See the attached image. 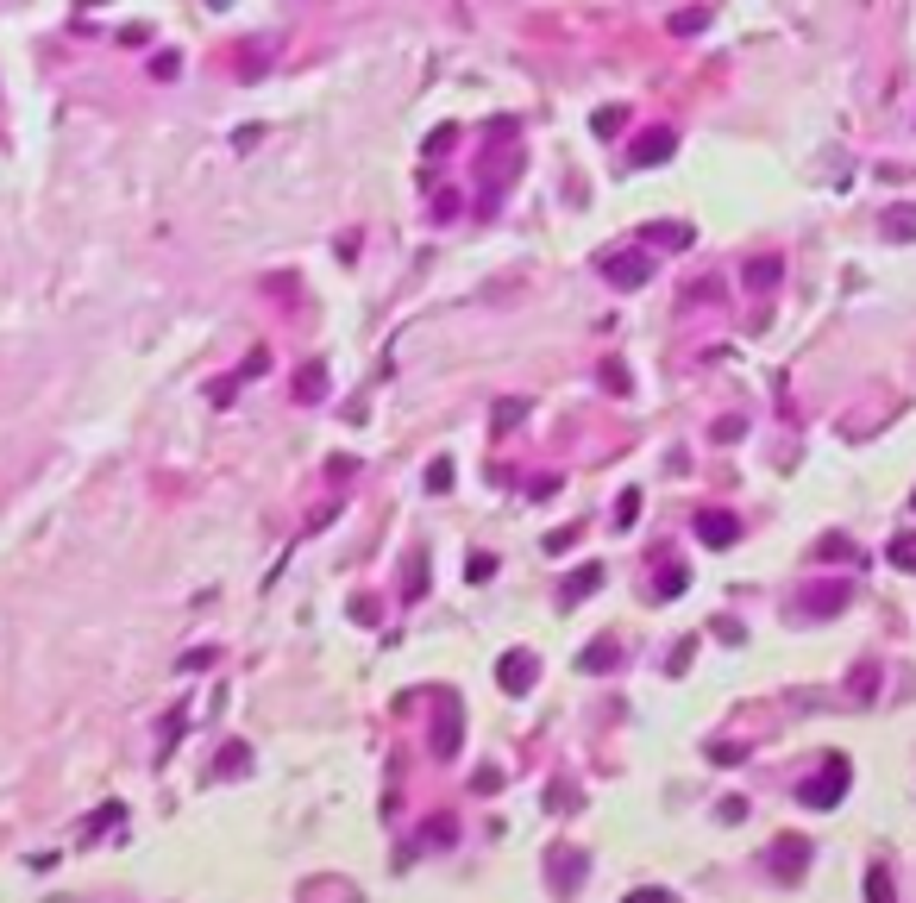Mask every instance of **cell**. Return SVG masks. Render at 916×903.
<instances>
[{
    "label": "cell",
    "mask_w": 916,
    "mask_h": 903,
    "mask_svg": "<svg viewBox=\"0 0 916 903\" xmlns=\"http://www.w3.org/2000/svg\"><path fill=\"white\" fill-rule=\"evenodd\" d=\"M603 383L615 389V395H628V371H622V364H603Z\"/></svg>",
    "instance_id": "cell-33"
},
{
    "label": "cell",
    "mask_w": 916,
    "mask_h": 903,
    "mask_svg": "<svg viewBox=\"0 0 916 903\" xmlns=\"http://www.w3.org/2000/svg\"><path fill=\"white\" fill-rule=\"evenodd\" d=\"M603 276H609V289H647V282H653V258H641V252H609V258H603Z\"/></svg>",
    "instance_id": "cell-2"
},
{
    "label": "cell",
    "mask_w": 916,
    "mask_h": 903,
    "mask_svg": "<svg viewBox=\"0 0 916 903\" xmlns=\"http://www.w3.org/2000/svg\"><path fill=\"white\" fill-rule=\"evenodd\" d=\"M471 577H477V584H484V577H496V558H490V552H477V558H471Z\"/></svg>",
    "instance_id": "cell-34"
},
{
    "label": "cell",
    "mask_w": 916,
    "mask_h": 903,
    "mask_svg": "<svg viewBox=\"0 0 916 903\" xmlns=\"http://www.w3.org/2000/svg\"><path fill=\"white\" fill-rule=\"evenodd\" d=\"M671 151H678V132H671V126H653V132H641V138H634V163H641V170L665 163Z\"/></svg>",
    "instance_id": "cell-5"
},
{
    "label": "cell",
    "mask_w": 916,
    "mask_h": 903,
    "mask_svg": "<svg viewBox=\"0 0 916 903\" xmlns=\"http://www.w3.org/2000/svg\"><path fill=\"white\" fill-rule=\"evenodd\" d=\"M176 69H182V63H176V51H157V57H151V76H157V82H170Z\"/></svg>",
    "instance_id": "cell-22"
},
{
    "label": "cell",
    "mask_w": 916,
    "mask_h": 903,
    "mask_svg": "<svg viewBox=\"0 0 916 903\" xmlns=\"http://www.w3.org/2000/svg\"><path fill=\"white\" fill-rule=\"evenodd\" d=\"M427 490H452V465H446V458L427 465Z\"/></svg>",
    "instance_id": "cell-28"
},
{
    "label": "cell",
    "mask_w": 916,
    "mask_h": 903,
    "mask_svg": "<svg viewBox=\"0 0 916 903\" xmlns=\"http://www.w3.org/2000/svg\"><path fill=\"white\" fill-rule=\"evenodd\" d=\"M847 603H854L847 584H816V590H810V609H816V615H841Z\"/></svg>",
    "instance_id": "cell-9"
},
{
    "label": "cell",
    "mask_w": 916,
    "mask_h": 903,
    "mask_svg": "<svg viewBox=\"0 0 916 903\" xmlns=\"http://www.w3.org/2000/svg\"><path fill=\"white\" fill-rule=\"evenodd\" d=\"M590 132H597V138H615V132H628V107H597V114H590Z\"/></svg>",
    "instance_id": "cell-13"
},
{
    "label": "cell",
    "mask_w": 916,
    "mask_h": 903,
    "mask_svg": "<svg viewBox=\"0 0 916 903\" xmlns=\"http://www.w3.org/2000/svg\"><path fill=\"white\" fill-rule=\"evenodd\" d=\"M527 414V401H496V427H515Z\"/></svg>",
    "instance_id": "cell-30"
},
{
    "label": "cell",
    "mask_w": 916,
    "mask_h": 903,
    "mask_svg": "<svg viewBox=\"0 0 916 903\" xmlns=\"http://www.w3.org/2000/svg\"><path fill=\"white\" fill-rule=\"evenodd\" d=\"M866 898H892V872H885V866L866 872Z\"/></svg>",
    "instance_id": "cell-24"
},
{
    "label": "cell",
    "mask_w": 916,
    "mask_h": 903,
    "mask_svg": "<svg viewBox=\"0 0 916 903\" xmlns=\"http://www.w3.org/2000/svg\"><path fill=\"white\" fill-rule=\"evenodd\" d=\"M615 665V640H590L584 646V671H609Z\"/></svg>",
    "instance_id": "cell-17"
},
{
    "label": "cell",
    "mask_w": 916,
    "mask_h": 903,
    "mask_svg": "<svg viewBox=\"0 0 916 903\" xmlns=\"http://www.w3.org/2000/svg\"><path fill=\"white\" fill-rule=\"evenodd\" d=\"M892 565H904V571H916V539H892Z\"/></svg>",
    "instance_id": "cell-27"
},
{
    "label": "cell",
    "mask_w": 916,
    "mask_h": 903,
    "mask_svg": "<svg viewBox=\"0 0 916 903\" xmlns=\"http://www.w3.org/2000/svg\"><path fill=\"white\" fill-rule=\"evenodd\" d=\"M803 872H810V841L803 834H779L773 841V879L779 885H797Z\"/></svg>",
    "instance_id": "cell-3"
},
{
    "label": "cell",
    "mask_w": 916,
    "mask_h": 903,
    "mask_svg": "<svg viewBox=\"0 0 916 903\" xmlns=\"http://www.w3.org/2000/svg\"><path fill=\"white\" fill-rule=\"evenodd\" d=\"M301 898H358V885H346V879H308Z\"/></svg>",
    "instance_id": "cell-15"
},
{
    "label": "cell",
    "mask_w": 916,
    "mask_h": 903,
    "mask_svg": "<svg viewBox=\"0 0 916 903\" xmlns=\"http://www.w3.org/2000/svg\"><path fill=\"white\" fill-rule=\"evenodd\" d=\"M245 760H252V753H245V747L233 741V747L220 753V778H239V772H245Z\"/></svg>",
    "instance_id": "cell-21"
},
{
    "label": "cell",
    "mask_w": 916,
    "mask_h": 903,
    "mask_svg": "<svg viewBox=\"0 0 916 903\" xmlns=\"http://www.w3.org/2000/svg\"><path fill=\"white\" fill-rule=\"evenodd\" d=\"M647 239H659V245H690L684 226H647Z\"/></svg>",
    "instance_id": "cell-25"
},
{
    "label": "cell",
    "mask_w": 916,
    "mask_h": 903,
    "mask_svg": "<svg viewBox=\"0 0 916 903\" xmlns=\"http://www.w3.org/2000/svg\"><path fill=\"white\" fill-rule=\"evenodd\" d=\"M533 677H540V659H533V652H509V659L496 665V684H503L509 696H527Z\"/></svg>",
    "instance_id": "cell-4"
},
{
    "label": "cell",
    "mask_w": 916,
    "mask_h": 903,
    "mask_svg": "<svg viewBox=\"0 0 916 903\" xmlns=\"http://www.w3.org/2000/svg\"><path fill=\"white\" fill-rule=\"evenodd\" d=\"M264 371H270V352H264V346H258V352H252V358L239 364V383H245V377H264Z\"/></svg>",
    "instance_id": "cell-26"
},
{
    "label": "cell",
    "mask_w": 916,
    "mask_h": 903,
    "mask_svg": "<svg viewBox=\"0 0 916 903\" xmlns=\"http://www.w3.org/2000/svg\"><path fill=\"white\" fill-rule=\"evenodd\" d=\"M114 822H120V803H107V809H101V815H95V822H88V828H82V834H88V841H95V834H101V828H114Z\"/></svg>",
    "instance_id": "cell-29"
},
{
    "label": "cell",
    "mask_w": 916,
    "mask_h": 903,
    "mask_svg": "<svg viewBox=\"0 0 916 903\" xmlns=\"http://www.w3.org/2000/svg\"><path fill=\"white\" fill-rule=\"evenodd\" d=\"M427 841H433V847L458 841V822H452V815H433V822H427Z\"/></svg>",
    "instance_id": "cell-20"
},
{
    "label": "cell",
    "mask_w": 916,
    "mask_h": 903,
    "mask_svg": "<svg viewBox=\"0 0 916 903\" xmlns=\"http://www.w3.org/2000/svg\"><path fill=\"white\" fill-rule=\"evenodd\" d=\"M295 395H301V401H320V395H327V371H320V364H308V371L295 377Z\"/></svg>",
    "instance_id": "cell-16"
},
{
    "label": "cell",
    "mask_w": 916,
    "mask_h": 903,
    "mask_svg": "<svg viewBox=\"0 0 916 903\" xmlns=\"http://www.w3.org/2000/svg\"><path fill=\"white\" fill-rule=\"evenodd\" d=\"M214 6H233V0H214Z\"/></svg>",
    "instance_id": "cell-36"
},
{
    "label": "cell",
    "mask_w": 916,
    "mask_h": 903,
    "mask_svg": "<svg viewBox=\"0 0 916 903\" xmlns=\"http://www.w3.org/2000/svg\"><path fill=\"white\" fill-rule=\"evenodd\" d=\"M911 509H916V496H911Z\"/></svg>",
    "instance_id": "cell-37"
},
{
    "label": "cell",
    "mask_w": 916,
    "mask_h": 903,
    "mask_svg": "<svg viewBox=\"0 0 916 903\" xmlns=\"http://www.w3.org/2000/svg\"><path fill=\"white\" fill-rule=\"evenodd\" d=\"M458 741H465V715L458 709H439L433 715V753L439 760H458Z\"/></svg>",
    "instance_id": "cell-6"
},
{
    "label": "cell",
    "mask_w": 916,
    "mask_h": 903,
    "mask_svg": "<svg viewBox=\"0 0 916 903\" xmlns=\"http://www.w3.org/2000/svg\"><path fill=\"white\" fill-rule=\"evenodd\" d=\"M847 784H854V766H847V753H828V760H822V772L803 784V809H835V803L847 797Z\"/></svg>",
    "instance_id": "cell-1"
},
{
    "label": "cell",
    "mask_w": 916,
    "mask_h": 903,
    "mask_svg": "<svg viewBox=\"0 0 916 903\" xmlns=\"http://www.w3.org/2000/svg\"><path fill=\"white\" fill-rule=\"evenodd\" d=\"M741 276H747V289H754V295H766V289H779L785 263H779V258H754L747 270H741Z\"/></svg>",
    "instance_id": "cell-10"
},
{
    "label": "cell",
    "mask_w": 916,
    "mask_h": 903,
    "mask_svg": "<svg viewBox=\"0 0 916 903\" xmlns=\"http://www.w3.org/2000/svg\"><path fill=\"white\" fill-rule=\"evenodd\" d=\"M816 552H822V558H835V565H841V558H854V546H847V539H841V533H828V539H822V546H816Z\"/></svg>",
    "instance_id": "cell-23"
},
{
    "label": "cell",
    "mask_w": 916,
    "mask_h": 903,
    "mask_svg": "<svg viewBox=\"0 0 916 903\" xmlns=\"http://www.w3.org/2000/svg\"><path fill=\"white\" fill-rule=\"evenodd\" d=\"M597 584H603V565H578V571L559 584V609H578V603H584Z\"/></svg>",
    "instance_id": "cell-8"
},
{
    "label": "cell",
    "mask_w": 916,
    "mask_h": 903,
    "mask_svg": "<svg viewBox=\"0 0 916 903\" xmlns=\"http://www.w3.org/2000/svg\"><path fill=\"white\" fill-rule=\"evenodd\" d=\"M741 433H747V420H741V414H728V420H716V439H741Z\"/></svg>",
    "instance_id": "cell-31"
},
{
    "label": "cell",
    "mask_w": 916,
    "mask_h": 903,
    "mask_svg": "<svg viewBox=\"0 0 916 903\" xmlns=\"http://www.w3.org/2000/svg\"><path fill=\"white\" fill-rule=\"evenodd\" d=\"M402 590H408V596H421V590H427V565H414V571L402 577Z\"/></svg>",
    "instance_id": "cell-35"
},
{
    "label": "cell",
    "mask_w": 916,
    "mask_h": 903,
    "mask_svg": "<svg viewBox=\"0 0 916 903\" xmlns=\"http://www.w3.org/2000/svg\"><path fill=\"white\" fill-rule=\"evenodd\" d=\"M641 521V490H622V502H615V527H634Z\"/></svg>",
    "instance_id": "cell-19"
},
{
    "label": "cell",
    "mask_w": 916,
    "mask_h": 903,
    "mask_svg": "<svg viewBox=\"0 0 916 903\" xmlns=\"http://www.w3.org/2000/svg\"><path fill=\"white\" fill-rule=\"evenodd\" d=\"M879 233H885V239H916V207H892V214L879 220Z\"/></svg>",
    "instance_id": "cell-12"
},
{
    "label": "cell",
    "mask_w": 916,
    "mask_h": 903,
    "mask_svg": "<svg viewBox=\"0 0 916 903\" xmlns=\"http://www.w3.org/2000/svg\"><path fill=\"white\" fill-rule=\"evenodd\" d=\"M684 584H690V577H684V571H678V565H671V571H665V577H659V596H678V590H684Z\"/></svg>",
    "instance_id": "cell-32"
},
{
    "label": "cell",
    "mask_w": 916,
    "mask_h": 903,
    "mask_svg": "<svg viewBox=\"0 0 916 903\" xmlns=\"http://www.w3.org/2000/svg\"><path fill=\"white\" fill-rule=\"evenodd\" d=\"M847 690H854L860 703H873V690H879V671H873V665H860V671L847 677Z\"/></svg>",
    "instance_id": "cell-18"
},
{
    "label": "cell",
    "mask_w": 916,
    "mask_h": 903,
    "mask_svg": "<svg viewBox=\"0 0 916 903\" xmlns=\"http://www.w3.org/2000/svg\"><path fill=\"white\" fill-rule=\"evenodd\" d=\"M697 539H703V546H735V539H741V521L722 515V509H709V515H697Z\"/></svg>",
    "instance_id": "cell-7"
},
{
    "label": "cell",
    "mask_w": 916,
    "mask_h": 903,
    "mask_svg": "<svg viewBox=\"0 0 916 903\" xmlns=\"http://www.w3.org/2000/svg\"><path fill=\"white\" fill-rule=\"evenodd\" d=\"M665 25H671V32H678V38H697V32H703V25H709V6H684V13H671V19H665Z\"/></svg>",
    "instance_id": "cell-14"
},
{
    "label": "cell",
    "mask_w": 916,
    "mask_h": 903,
    "mask_svg": "<svg viewBox=\"0 0 916 903\" xmlns=\"http://www.w3.org/2000/svg\"><path fill=\"white\" fill-rule=\"evenodd\" d=\"M552 885H559V891H578V885H584V860H578V853H552Z\"/></svg>",
    "instance_id": "cell-11"
}]
</instances>
